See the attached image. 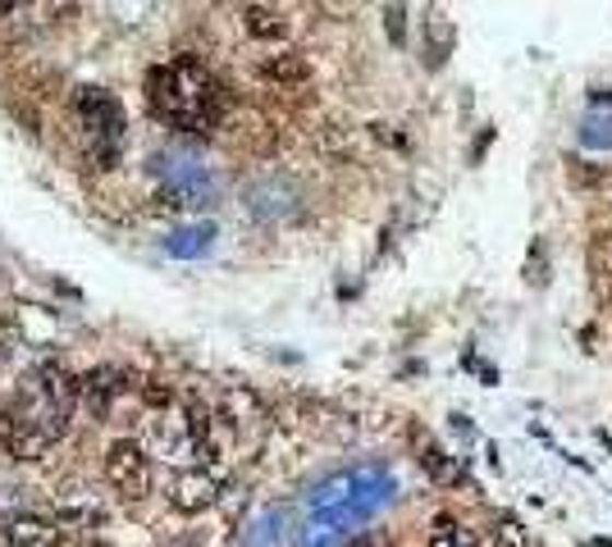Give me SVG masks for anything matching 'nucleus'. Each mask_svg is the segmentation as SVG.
<instances>
[{
  "label": "nucleus",
  "mask_w": 612,
  "mask_h": 547,
  "mask_svg": "<svg viewBox=\"0 0 612 547\" xmlns=\"http://www.w3.org/2000/svg\"><path fill=\"white\" fill-rule=\"evenodd\" d=\"M211 238H215V228H211V224H197V228H178L165 247H169L174 255H201V251L211 247Z\"/></svg>",
  "instance_id": "obj_10"
},
{
  "label": "nucleus",
  "mask_w": 612,
  "mask_h": 547,
  "mask_svg": "<svg viewBox=\"0 0 612 547\" xmlns=\"http://www.w3.org/2000/svg\"><path fill=\"white\" fill-rule=\"evenodd\" d=\"M494 543L498 547H534L530 534H526V525H521V520H513V515H498L494 520Z\"/></svg>",
  "instance_id": "obj_12"
},
{
  "label": "nucleus",
  "mask_w": 612,
  "mask_h": 547,
  "mask_svg": "<svg viewBox=\"0 0 612 547\" xmlns=\"http://www.w3.org/2000/svg\"><path fill=\"white\" fill-rule=\"evenodd\" d=\"M106 479L123 492V498H146V488H151V461H146V452L138 448L133 438L110 442V452H106Z\"/></svg>",
  "instance_id": "obj_5"
},
{
  "label": "nucleus",
  "mask_w": 612,
  "mask_h": 547,
  "mask_svg": "<svg viewBox=\"0 0 612 547\" xmlns=\"http://www.w3.org/2000/svg\"><path fill=\"white\" fill-rule=\"evenodd\" d=\"M146 100L169 128H178V133H211L220 119V106H224L215 73L197 56H174L169 64L151 69Z\"/></svg>",
  "instance_id": "obj_2"
},
{
  "label": "nucleus",
  "mask_w": 612,
  "mask_h": 547,
  "mask_svg": "<svg viewBox=\"0 0 612 547\" xmlns=\"http://www.w3.org/2000/svg\"><path fill=\"white\" fill-rule=\"evenodd\" d=\"M169 502H174L178 511H188V515L211 511V507L220 502V479H215L211 471H178V475L169 479Z\"/></svg>",
  "instance_id": "obj_6"
},
{
  "label": "nucleus",
  "mask_w": 612,
  "mask_h": 547,
  "mask_svg": "<svg viewBox=\"0 0 612 547\" xmlns=\"http://www.w3.org/2000/svg\"><path fill=\"white\" fill-rule=\"evenodd\" d=\"M73 402H79V379H69L60 365H37L23 379L19 397L0 411V448L19 461H37L50 442L64 438Z\"/></svg>",
  "instance_id": "obj_1"
},
{
  "label": "nucleus",
  "mask_w": 612,
  "mask_h": 547,
  "mask_svg": "<svg viewBox=\"0 0 612 547\" xmlns=\"http://www.w3.org/2000/svg\"><path fill=\"white\" fill-rule=\"evenodd\" d=\"M429 547H475V538L467 530H457L452 520H439L435 525V538H429Z\"/></svg>",
  "instance_id": "obj_15"
},
{
  "label": "nucleus",
  "mask_w": 612,
  "mask_h": 547,
  "mask_svg": "<svg viewBox=\"0 0 612 547\" xmlns=\"http://www.w3.org/2000/svg\"><path fill=\"white\" fill-rule=\"evenodd\" d=\"M79 115L87 128V142L96 146L101 165H115V155L123 146V106L106 92V87H79Z\"/></svg>",
  "instance_id": "obj_4"
},
{
  "label": "nucleus",
  "mask_w": 612,
  "mask_h": 547,
  "mask_svg": "<svg viewBox=\"0 0 612 547\" xmlns=\"http://www.w3.org/2000/svg\"><path fill=\"white\" fill-rule=\"evenodd\" d=\"M247 33H251V37H284V19H279V10L251 5V10H247Z\"/></svg>",
  "instance_id": "obj_11"
},
{
  "label": "nucleus",
  "mask_w": 612,
  "mask_h": 547,
  "mask_svg": "<svg viewBox=\"0 0 612 547\" xmlns=\"http://www.w3.org/2000/svg\"><path fill=\"white\" fill-rule=\"evenodd\" d=\"M5 538H10V547H56L60 530L42 515H14L5 525Z\"/></svg>",
  "instance_id": "obj_8"
},
{
  "label": "nucleus",
  "mask_w": 612,
  "mask_h": 547,
  "mask_svg": "<svg viewBox=\"0 0 612 547\" xmlns=\"http://www.w3.org/2000/svg\"><path fill=\"white\" fill-rule=\"evenodd\" d=\"M266 73H270V78H279V83H302V78L311 73V69H306V60H302V56H279L274 64H266Z\"/></svg>",
  "instance_id": "obj_13"
},
{
  "label": "nucleus",
  "mask_w": 612,
  "mask_h": 547,
  "mask_svg": "<svg viewBox=\"0 0 612 547\" xmlns=\"http://www.w3.org/2000/svg\"><path fill=\"white\" fill-rule=\"evenodd\" d=\"M402 5H393V10H385V19H389V33H393V41H402Z\"/></svg>",
  "instance_id": "obj_16"
},
{
  "label": "nucleus",
  "mask_w": 612,
  "mask_h": 547,
  "mask_svg": "<svg viewBox=\"0 0 612 547\" xmlns=\"http://www.w3.org/2000/svg\"><path fill=\"white\" fill-rule=\"evenodd\" d=\"M289 511L274 507V511H261L251 525L243 530V547H284L289 543Z\"/></svg>",
  "instance_id": "obj_9"
},
{
  "label": "nucleus",
  "mask_w": 612,
  "mask_h": 547,
  "mask_svg": "<svg viewBox=\"0 0 612 547\" xmlns=\"http://www.w3.org/2000/svg\"><path fill=\"white\" fill-rule=\"evenodd\" d=\"M156 178H161L165 205H192V211L215 205V178L201 160H192V155H178V151L156 155Z\"/></svg>",
  "instance_id": "obj_3"
},
{
  "label": "nucleus",
  "mask_w": 612,
  "mask_h": 547,
  "mask_svg": "<svg viewBox=\"0 0 612 547\" xmlns=\"http://www.w3.org/2000/svg\"><path fill=\"white\" fill-rule=\"evenodd\" d=\"M123 393V374L115 370V365H101V370H92V374H83L79 379V397L87 402V411L96 415H110V402Z\"/></svg>",
  "instance_id": "obj_7"
},
{
  "label": "nucleus",
  "mask_w": 612,
  "mask_h": 547,
  "mask_svg": "<svg viewBox=\"0 0 612 547\" xmlns=\"http://www.w3.org/2000/svg\"><path fill=\"white\" fill-rule=\"evenodd\" d=\"M421 461H425V471L435 475L439 484H452V479H462V471H457V465L448 461V452H439V448H425V456H421Z\"/></svg>",
  "instance_id": "obj_14"
},
{
  "label": "nucleus",
  "mask_w": 612,
  "mask_h": 547,
  "mask_svg": "<svg viewBox=\"0 0 612 547\" xmlns=\"http://www.w3.org/2000/svg\"><path fill=\"white\" fill-rule=\"evenodd\" d=\"M352 547H385V543H379V538H356Z\"/></svg>",
  "instance_id": "obj_17"
}]
</instances>
